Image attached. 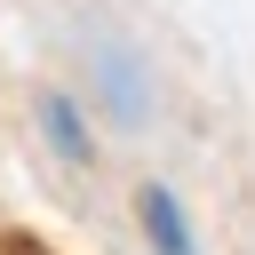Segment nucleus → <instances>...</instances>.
I'll return each instance as SVG.
<instances>
[{"mask_svg":"<svg viewBox=\"0 0 255 255\" xmlns=\"http://www.w3.org/2000/svg\"><path fill=\"white\" fill-rule=\"evenodd\" d=\"M32 128H40V143L64 167H96V128H88V104L72 88H40L32 96Z\"/></svg>","mask_w":255,"mask_h":255,"instance_id":"f257e3e1","label":"nucleus"},{"mask_svg":"<svg viewBox=\"0 0 255 255\" xmlns=\"http://www.w3.org/2000/svg\"><path fill=\"white\" fill-rule=\"evenodd\" d=\"M88 72H96V96L112 104V120H128V128L151 120V88H143V64H135L128 48H96Z\"/></svg>","mask_w":255,"mask_h":255,"instance_id":"f03ea898","label":"nucleus"},{"mask_svg":"<svg viewBox=\"0 0 255 255\" xmlns=\"http://www.w3.org/2000/svg\"><path fill=\"white\" fill-rule=\"evenodd\" d=\"M135 215H143L151 255H199V247H191V215H183V199H175L167 183H143V191H135Z\"/></svg>","mask_w":255,"mask_h":255,"instance_id":"7ed1b4c3","label":"nucleus"}]
</instances>
